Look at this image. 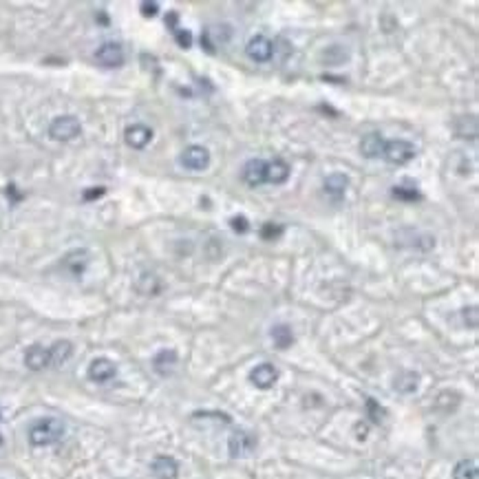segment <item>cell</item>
I'll use <instances>...</instances> for the list:
<instances>
[{
  "instance_id": "cell-25",
  "label": "cell",
  "mask_w": 479,
  "mask_h": 479,
  "mask_svg": "<svg viewBox=\"0 0 479 479\" xmlns=\"http://www.w3.org/2000/svg\"><path fill=\"white\" fill-rule=\"evenodd\" d=\"M366 411H369V418L375 422V424H380L382 418H384V409H382L380 404H378L373 398L366 400Z\"/></svg>"
},
{
  "instance_id": "cell-31",
  "label": "cell",
  "mask_w": 479,
  "mask_h": 479,
  "mask_svg": "<svg viewBox=\"0 0 479 479\" xmlns=\"http://www.w3.org/2000/svg\"><path fill=\"white\" fill-rule=\"evenodd\" d=\"M0 422H3V411H0Z\"/></svg>"
},
{
  "instance_id": "cell-26",
  "label": "cell",
  "mask_w": 479,
  "mask_h": 479,
  "mask_svg": "<svg viewBox=\"0 0 479 479\" xmlns=\"http://www.w3.org/2000/svg\"><path fill=\"white\" fill-rule=\"evenodd\" d=\"M175 40L179 42L182 49H190L193 47V33L186 29H175Z\"/></svg>"
},
{
  "instance_id": "cell-4",
  "label": "cell",
  "mask_w": 479,
  "mask_h": 479,
  "mask_svg": "<svg viewBox=\"0 0 479 479\" xmlns=\"http://www.w3.org/2000/svg\"><path fill=\"white\" fill-rule=\"evenodd\" d=\"M256 449V438L252 436L250 431H235L228 440V451H230V458H248L252 455Z\"/></svg>"
},
{
  "instance_id": "cell-21",
  "label": "cell",
  "mask_w": 479,
  "mask_h": 479,
  "mask_svg": "<svg viewBox=\"0 0 479 479\" xmlns=\"http://www.w3.org/2000/svg\"><path fill=\"white\" fill-rule=\"evenodd\" d=\"M453 479H477V462L475 460L458 462L453 471Z\"/></svg>"
},
{
  "instance_id": "cell-1",
  "label": "cell",
  "mask_w": 479,
  "mask_h": 479,
  "mask_svg": "<svg viewBox=\"0 0 479 479\" xmlns=\"http://www.w3.org/2000/svg\"><path fill=\"white\" fill-rule=\"evenodd\" d=\"M64 436V424L58 418H42L29 429V442L33 447H51Z\"/></svg>"
},
{
  "instance_id": "cell-15",
  "label": "cell",
  "mask_w": 479,
  "mask_h": 479,
  "mask_svg": "<svg viewBox=\"0 0 479 479\" xmlns=\"http://www.w3.org/2000/svg\"><path fill=\"white\" fill-rule=\"evenodd\" d=\"M289 179V166L283 159H274L267 162V170H265V184H274L281 186Z\"/></svg>"
},
{
  "instance_id": "cell-14",
  "label": "cell",
  "mask_w": 479,
  "mask_h": 479,
  "mask_svg": "<svg viewBox=\"0 0 479 479\" xmlns=\"http://www.w3.org/2000/svg\"><path fill=\"white\" fill-rule=\"evenodd\" d=\"M347 186H349V179H347V175H342V173L329 175L325 179V184H322V188H325V195L331 197L333 202H340V199L344 197V193H347Z\"/></svg>"
},
{
  "instance_id": "cell-23",
  "label": "cell",
  "mask_w": 479,
  "mask_h": 479,
  "mask_svg": "<svg viewBox=\"0 0 479 479\" xmlns=\"http://www.w3.org/2000/svg\"><path fill=\"white\" fill-rule=\"evenodd\" d=\"M283 232H285V228H283L281 224H265V226L261 228V237H263L265 241H276V239L283 237Z\"/></svg>"
},
{
  "instance_id": "cell-17",
  "label": "cell",
  "mask_w": 479,
  "mask_h": 479,
  "mask_svg": "<svg viewBox=\"0 0 479 479\" xmlns=\"http://www.w3.org/2000/svg\"><path fill=\"white\" fill-rule=\"evenodd\" d=\"M177 351L175 349H162L157 355L153 358V366H155V371H157L159 375H170L175 371V366H177Z\"/></svg>"
},
{
  "instance_id": "cell-8",
  "label": "cell",
  "mask_w": 479,
  "mask_h": 479,
  "mask_svg": "<svg viewBox=\"0 0 479 479\" xmlns=\"http://www.w3.org/2000/svg\"><path fill=\"white\" fill-rule=\"evenodd\" d=\"M245 53H248V58L254 62H270L272 53H274V44L265 36H254L248 42V47H245Z\"/></svg>"
},
{
  "instance_id": "cell-30",
  "label": "cell",
  "mask_w": 479,
  "mask_h": 479,
  "mask_svg": "<svg viewBox=\"0 0 479 479\" xmlns=\"http://www.w3.org/2000/svg\"><path fill=\"white\" fill-rule=\"evenodd\" d=\"M104 193H106V190H104V188H102V186H97V188H95V190H86V193H84V199H86V202H91V199H97V197H102Z\"/></svg>"
},
{
  "instance_id": "cell-5",
  "label": "cell",
  "mask_w": 479,
  "mask_h": 479,
  "mask_svg": "<svg viewBox=\"0 0 479 479\" xmlns=\"http://www.w3.org/2000/svg\"><path fill=\"white\" fill-rule=\"evenodd\" d=\"M179 164L184 166V168L193 170V173H202L210 166V153H208V148L199 146V144H193V146H188L182 153Z\"/></svg>"
},
{
  "instance_id": "cell-18",
  "label": "cell",
  "mask_w": 479,
  "mask_h": 479,
  "mask_svg": "<svg viewBox=\"0 0 479 479\" xmlns=\"http://www.w3.org/2000/svg\"><path fill=\"white\" fill-rule=\"evenodd\" d=\"M49 355H51V364L53 366H62L73 355V344L69 340H58L49 349Z\"/></svg>"
},
{
  "instance_id": "cell-11",
  "label": "cell",
  "mask_w": 479,
  "mask_h": 479,
  "mask_svg": "<svg viewBox=\"0 0 479 479\" xmlns=\"http://www.w3.org/2000/svg\"><path fill=\"white\" fill-rule=\"evenodd\" d=\"M25 364H27V369H31V371L47 369V366H51L49 349L42 347V344H31V347L27 349V353H25Z\"/></svg>"
},
{
  "instance_id": "cell-6",
  "label": "cell",
  "mask_w": 479,
  "mask_h": 479,
  "mask_svg": "<svg viewBox=\"0 0 479 479\" xmlns=\"http://www.w3.org/2000/svg\"><path fill=\"white\" fill-rule=\"evenodd\" d=\"M124 47L119 42H104L102 47L95 51V60L102 64V66H121L124 64Z\"/></svg>"
},
{
  "instance_id": "cell-7",
  "label": "cell",
  "mask_w": 479,
  "mask_h": 479,
  "mask_svg": "<svg viewBox=\"0 0 479 479\" xmlns=\"http://www.w3.org/2000/svg\"><path fill=\"white\" fill-rule=\"evenodd\" d=\"M278 380V371L276 366L270 364V362H263V364H256L254 369L250 371V382L261 389V391H267V389H272Z\"/></svg>"
},
{
  "instance_id": "cell-29",
  "label": "cell",
  "mask_w": 479,
  "mask_h": 479,
  "mask_svg": "<svg viewBox=\"0 0 479 479\" xmlns=\"http://www.w3.org/2000/svg\"><path fill=\"white\" fill-rule=\"evenodd\" d=\"M157 11H159V5L157 3H141V14L144 16H157Z\"/></svg>"
},
{
  "instance_id": "cell-2",
  "label": "cell",
  "mask_w": 479,
  "mask_h": 479,
  "mask_svg": "<svg viewBox=\"0 0 479 479\" xmlns=\"http://www.w3.org/2000/svg\"><path fill=\"white\" fill-rule=\"evenodd\" d=\"M82 133L80 119L73 115H60L49 124V135L55 141H71Z\"/></svg>"
},
{
  "instance_id": "cell-27",
  "label": "cell",
  "mask_w": 479,
  "mask_h": 479,
  "mask_svg": "<svg viewBox=\"0 0 479 479\" xmlns=\"http://www.w3.org/2000/svg\"><path fill=\"white\" fill-rule=\"evenodd\" d=\"M230 226L235 232H239V235H245V232L250 230V224H248V219H245V217H232Z\"/></svg>"
},
{
  "instance_id": "cell-20",
  "label": "cell",
  "mask_w": 479,
  "mask_h": 479,
  "mask_svg": "<svg viewBox=\"0 0 479 479\" xmlns=\"http://www.w3.org/2000/svg\"><path fill=\"white\" fill-rule=\"evenodd\" d=\"M86 263H88L86 250H75V252H71V254H66V259H64V265H69L71 274H75V276H80V274L84 272Z\"/></svg>"
},
{
  "instance_id": "cell-22",
  "label": "cell",
  "mask_w": 479,
  "mask_h": 479,
  "mask_svg": "<svg viewBox=\"0 0 479 479\" xmlns=\"http://www.w3.org/2000/svg\"><path fill=\"white\" fill-rule=\"evenodd\" d=\"M418 373H402L400 378H395V389L398 391H404V393H411V391H416L418 389Z\"/></svg>"
},
{
  "instance_id": "cell-28",
  "label": "cell",
  "mask_w": 479,
  "mask_h": 479,
  "mask_svg": "<svg viewBox=\"0 0 479 479\" xmlns=\"http://www.w3.org/2000/svg\"><path fill=\"white\" fill-rule=\"evenodd\" d=\"M464 322H466V325H469L471 329L477 327V307H475V305L464 309Z\"/></svg>"
},
{
  "instance_id": "cell-12",
  "label": "cell",
  "mask_w": 479,
  "mask_h": 479,
  "mask_svg": "<svg viewBox=\"0 0 479 479\" xmlns=\"http://www.w3.org/2000/svg\"><path fill=\"white\" fill-rule=\"evenodd\" d=\"M124 139L130 148H135V150H141V148H146L150 139H153V130L148 126H144V124H133L126 128L124 133Z\"/></svg>"
},
{
  "instance_id": "cell-19",
  "label": "cell",
  "mask_w": 479,
  "mask_h": 479,
  "mask_svg": "<svg viewBox=\"0 0 479 479\" xmlns=\"http://www.w3.org/2000/svg\"><path fill=\"white\" fill-rule=\"evenodd\" d=\"M272 340L278 349H289L294 344V331L289 325H276L272 329Z\"/></svg>"
},
{
  "instance_id": "cell-13",
  "label": "cell",
  "mask_w": 479,
  "mask_h": 479,
  "mask_svg": "<svg viewBox=\"0 0 479 479\" xmlns=\"http://www.w3.org/2000/svg\"><path fill=\"white\" fill-rule=\"evenodd\" d=\"M265 170H267V162L263 159H250L243 168V179L248 186L259 188L265 184Z\"/></svg>"
},
{
  "instance_id": "cell-10",
  "label": "cell",
  "mask_w": 479,
  "mask_h": 479,
  "mask_svg": "<svg viewBox=\"0 0 479 479\" xmlns=\"http://www.w3.org/2000/svg\"><path fill=\"white\" fill-rule=\"evenodd\" d=\"M150 473L155 475V479H177V475H179V464H177L175 458L159 455V458L153 460Z\"/></svg>"
},
{
  "instance_id": "cell-9",
  "label": "cell",
  "mask_w": 479,
  "mask_h": 479,
  "mask_svg": "<svg viewBox=\"0 0 479 479\" xmlns=\"http://www.w3.org/2000/svg\"><path fill=\"white\" fill-rule=\"evenodd\" d=\"M115 375H117V366L113 360H108V358H95L91 362V366H88V378L97 384L113 380Z\"/></svg>"
},
{
  "instance_id": "cell-24",
  "label": "cell",
  "mask_w": 479,
  "mask_h": 479,
  "mask_svg": "<svg viewBox=\"0 0 479 479\" xmlns=\"http://www.w3.org/2000/svg\"><path fill=\"white\" fill-rule=\"evenodd\" d=\"M393 197L404 199V202H418L420 193H418L416 186H411V188H407V186H395V188H393Z\"/></svg>"
},
{
  "instance_id": "cell-3",
  "label": "cell",
  "mask_w": 479,
  "mask_h": 479,
  "mask_svg": "<svg viewBox=\"0 0 479 479\" xmlns=\"http://www.w3.org/2000/svg\"><path fill=\"white\" fill-rule=\"evenodd\" d=\"M384 159L393 166H404L416 157V146L407 139H391L384 144Z\"/></svg>"
},
{
  "instance_id": "cell-16",
  "label": "cell",
  "mask_w": 479,
  "mask_h": 479,
  "mask_svg": "<svg viewBox=\"0 0 479 479\" xmlns=\"http://www.w3.org/2000/svg\"><path fill=\"white\" fill-rule=\"evenodd\" d=\"M384 137L380 135V133H369V135H364L362 141H360V153L364 155V157L369 159H375L380 157L382 150H384Z\"/></svg>"
}]
</instances>
